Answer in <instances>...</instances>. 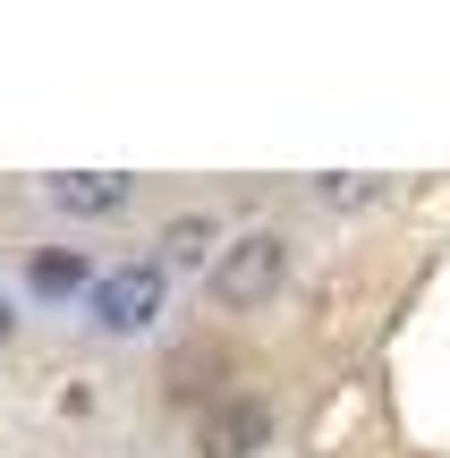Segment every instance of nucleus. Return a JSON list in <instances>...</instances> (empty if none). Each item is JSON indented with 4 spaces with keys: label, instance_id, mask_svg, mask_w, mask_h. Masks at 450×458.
Segmentation results:
<instances>
[{
    "label": "nucleus",
    "instance_id": "obj_1",
    "mask_svg": "<svg viewBox=\"0 0 450 458\" xmlns=\"http://www.w3.org/2000/svg\"><path fill=\"white\" fill-rule=\"evenodd\" d=\"M281 280H289V246L272 238V229H255V238H238V246L213 255V306L221 314H255V306L281 297Z\"/></svg>",
    "mask_w": 450,
    "mask_h": 458
},
{
    "label": "nucleus",
    "instance_id": "obj_2",
    "mask_svg": "<svg viewBox=\"0 0 450 458\" xmlns=\"http://www.w3.org/2000/svg\"><path fill=\"white\" fill-rule=\"evenodd\" d=\"M162 297H170L162 263H111L102 280H85V314H94V331H119V340L162 323Z\"/></svg>",
    "mask_w": 450,
    "mask_h": 458
},
{
    "label": "nucleus",
    "instance_id": "obj_3",
    "mask_svg": "<svg viewBox=\"0 0 450 458\" xmlns=\"http://www.w3.org/2000/svg\"><path fill=\"white\" fill-rule=\"evenodd\" d=\"M43 196L60 204V213H77V221H102V213H119V204L136 196V179H119V170H60Z\"/></svg>",
    "mask_w": 450,
    "mask_h": 458
},
{
    "label": "nucleus",
    "instance_id": "obj_4",
    "mask_svg": "<svg viewBox=\"0 0 450 458\" xmlns=\"http://www.w3.org/2000/svg\"><path fill=\"white\" fill-rule=\"evenodd\" d=\"M264 433H272V416L255 408V399H230V408L204 425V450H213V458H238V450H255V442H264Z\"/></svg>",
    "mask_w": 450,
    "mask_h": 458
},
{
    "label": "nucleus",
    "instance_id": "obj_5",
    "mask_svg": "<svg viewBox=\"0 0 450 458\" xmlns=\"http://www.w3.org/2000/svg\"><path fill=\"white\" fill-rule=\"evenodd\" d=\"M204 255H213V221H204V213H187V221H170L162 238H153V263H162V272H196Z\"/></svg>",
    "mask_w": 450,
    "mask_h": 458
},
{
    "label": "nucleus",
    "instance_id": "obj_6",
    "mask_svg": "<svg viewBox=\"0 0 450 458\" xmlns=\"http://www.w3.org/2000/svg\"><path fill=\"white\" fill-rule=\"evenodd\" d=\"M77 280H85V263H77V255H34V289H43V297H68Z\"/></svg>",
    "mask_w": 450,
    "mask_h": 458
},
{
    "label": "nucleus",
    "instance_id": "obj_7",
    "mask_svg": "<svg viewBox=\"0 0 450 458\" xmlns=\"http://www.w3.org/2000/svg\"><path fill=\"white\" fill-rule=\"evenodd\" d=\"M323 196H332V204H374L383 187H374V179H357V170H340V179H323Z\"/></svg>",
    "mask_w": 450,
    "mask_h": 458
},
{
    "label": "nucleus",
    "instance_id": "obj_8",
    "mask_svg": "<svg viewBox=\"0 0 450 458\" xmlns=\"http://www.w3.org/2000/svg\"><path fill=\"white\" fill-rule=\"evenodd\" d=\"M9 331H17V314H9V297H0V348H9Z\"/></svg>",
    "mask_w": 450,
    "mask_h": 458
}]
</instances>
